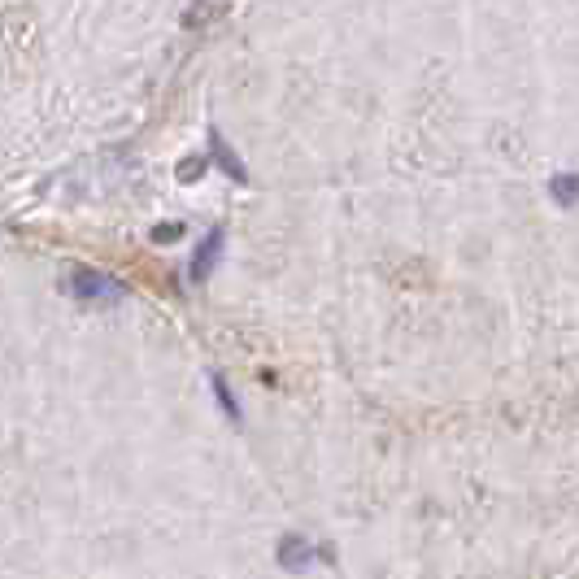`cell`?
<instances>
[{
    "label": "cell",
    "mask_w": 579,
    "mask_h": 579,
    "mask_svg": "<svg viewBox=\"0 0 579 579\" xmlns=\"http://www.w3.org/2000/svg\"><path fill=\"white\" fill-rule=\"evenodd\" d=\"M549 197H554V205H562V209H575L579 205V170H557V175L549 179Z\"/></svg>",
    "instance_id": "5"
},
{
    "label": "cell",
    "mask_w": 579,
    "mask_h": 579,
    "mask_svg": "<svg viewBox=\"0 0 579 579\" xmlns=\"http://www.w3.org/2000/svg\"><path fill=\"white\" fill-rule=\"evenodd\" d=\"M223 253H227V231H223V227L205 231V240L197 244V253H192L188 279H192V283H209V279H214V271H218V262H223Z\"/></svg>",
    "instance_id": "3"
},
{
    "label": "cell",
    "mask_w": 579,
    "mask_h": 579,
    "mask_svg": "<svg viewBox=\"0 0 579 579\" xmlns=\"http://www.w3.org/2000/svg\"><path fill=\"white\" fill-rule=\"evenodd\" d=\"M179 235H183V223H157L152 227V244H175Z\"/></svg>",
    "instance_id": "7"
},
{
    "label": "cell",
    "mask_w": 579,
    "mask_h": 579,
    "mask_svg": "<svg viewBox=\"0 0 579 579\" xmlns=\"http://www.w3.org/2000/svg\"><path fill=\"white\" fill-rule=\"evenodd\" d=\"M205 157H209L223 175L235 179V183H249V166H244V161H240V152L223 140V131H218V126H209V149H205Z\"/></svg>",
    "instance_id": "4"
},
{
    "label": "cell",
    "mask_w": 579,
    "mask_h": 579,
    "mask_svg": "<svg viewBox=\"0 0 579 579\" xmlns=\"http://www.w3.org/2000/svg\"><path fill=\"white\" fill-rule=\"evenodd\" d=\"M209 388H214V401H218V409H223V418H231L235 427H244V409H240V397L227 388V379L214 375L209 379Z\"/></svg>",
    "instance_id": "6"
},
{
    "label": "cell",
    "mask_w": 579,
    "mask_h": 579,
    "mask_svg": "<svg viewBox=\"0 0 579 579\" xmlns=\"http://www.w3.org/2000/svg\"><path fill=\"white\" fill-rule=\"evenodd\" d=\"M70 292H75V301H96V305H118L126 301V283L114 275H105V271H92V266H83L70 275Z\"/></svg>",
    "instance_id": "2"
},
{
    "label": "cell",
    "mask_w": 579,
    "mask_h": 579,
    "mask_svg": "<svg viewBox=\"0 0 579 579\" xmlns=\"http://www.w3.org/2000/svg\"><path fill=\"white\" fill-rule=\"evenodd\" d=\"M340 557L331 545H318L309 536H297V531H283L275 545V566L283 575H309L314 566H335Z\"/></svg>",
    "instance_id": "1"
}]
</instances>
